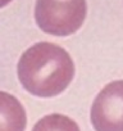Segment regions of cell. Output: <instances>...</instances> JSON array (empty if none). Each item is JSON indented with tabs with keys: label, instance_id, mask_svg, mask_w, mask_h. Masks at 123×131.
<instances>
[{
	"label": "cell",
	"instance_id": "5",
	"mask_svg": "<svg viewBox=\"0 0 123 131\" xmlns=\"http://www.w3.org/2000/svg\"><path fill=\"white\" fill-rule=\"evenodd\" d=\"M32 131H80V127L64 114L51 113L39 119Z\"/></svg>",
	"mask_w": 123,
	"mask_h": 131
},
{
	"label": "cell",
	"instance_id": "3",
	"mask_svg": "<svg viewBox=\"0 0 123 131\" xmlns=\"http://www.w3.org/2000/svg\"><path fill=\"white\" fill-rule=\"evenodd\" d=\"M90 119L95 131H123V80L112 81L99 91Z\"/></svg>",
	"mask_w": 123,
	"mask_h": 131
},
{
	"label": "cell",
	"instance_id": "1",
	"mask_svg": "<svg viewBox=\"0 0 123 131\" xmlns=\"http://www.w3.org/2000/svg\"><path fill=\"white\" fill-rule=\"evenodd\" d=\"M17 75L30 94L53 98L61 94L73 81L75 63L64 48L53 42H37L21 55Z\"/></svg>",
	"mask_w": 123,
	"mask_h": 131
},
{
	"label": "cell",
	"instance_id": "4",
	"mask_svg": "<svg viewBox=\"0 0 123 131\" xmlns=\"http://www.w3.org/2000/svg\"><path fill=\"white\" fill-rule=\"evenodd\" d=\"M27 114L21 102L12 94L0 91V131H24Z\"/></svg>",
	"mask_w": 123,
	"mask_h": 131
},
{
	"label": "cell",
	"instance_id": "6",
	"mask_svg": "<svg viewBox=\"0 0 123 131\" xmlns=\"http://www.w3.org/2000/svg\"><path fill=\"white\" fill-rule=\"evenodd\" d=\"M10 2H13V0H0V8H4V7H7Z\"/></svg>",
	"mask_w": 123,
	"mask_h": 131
},
{
	"label": "cell",
	"instance_id": "2",
	"mask_svg": "<svg viewBox=\"0 0 123 131\" xmlns=\"http://www.w3.org/2000/svg\"><path fill=\"white\" fill-rule=\"evenodd\" d=\"M86 14V0H36L35 5L39 28L53 36H69L77 32Z\"/></svg>",
	"mask_w": 123,
	"mask_h": 131
}]
</instances>
